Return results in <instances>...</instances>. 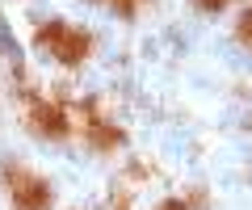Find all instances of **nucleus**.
I'll use <instances>...</instances> for the list:
<instances>
[{
	"label": "nucleus",
	"instance_id": "6",
	"mask_svg": "<svg viewBox=\"0 0 252 210\" xmlns=\"http://www.w3.org/2000/svg\"><path fill=\"white\" fill-rule=\"evenodd\" d=\"M101 4H109L118 17H135V4H139V0H101Z\"/></svg>",
	"mask_w": 252,
	"mask_h": 210
},
{
	"label": "nucleus",
	"instance_id": "7",
	"mask_svg": "<svg viewBox=\"0 0 252 210\" xmlns=\"http://www.w3.org/2000/svg\"><path fill=\"white\" fill-rule=\"evenodd\" d=\"M227 4H231V0H198V9H202V13H223Z\"/></svg>",
	"mask_w": 252,
	"mask_h": 210
},
{
	"label": "nucleus",
	"instance_id": "5",
	"mask_svg": "<svg viewBox=\"0 0 252 210\" xmlns=\"http://www.w3.org/2000/svg\"><path fill=\"white\" fill-rule=\"evenodd\" d=\"M235 38H240V46H248V51H252V9H244L240 26H235Z\"/></svg>",
	"mask_w": 252,
	"mask_h": 210
},
{
	"label": "nucleus",
	"instance_id": "2",
	"mask_svg": "<svg viewBox=\"0 0 252 210\" xmlns=\"http://www.w3.org/2000/svg\"><path fill=\"white\" fill-rule=\"evenodd\" d=\"M4 189L13 198V210H51L55 193H51V181L21 164H9L4 168Z\"/></svg>",
	"mask_w": 252,
	"mask_h": 210
},
{
	"label": "nucleus",
	"instance_id": "8",
	"mask_svg": "<svg viewBox=\"0 0 252 210\" xmlns=\"http://www.w3.org/2000/svg\"><path fill=\"white\" fill-rule=\"evenodd\" d=\"M160 210H189V202H181V198H172V202H164Z\"/></svg>",
	"mask_w": 252,
	"mask_h": 210
},
{
	"label": "nucleus",
	"instance_id": "4",
	"mask_svg": "<svg viewBox=\"0 0 252 210\" xmlns=\"http://www.w3.org/2000/svg\"><path fill=\"white\" fill-rule=\"evenodd\" d=\"M76 130H80L97 151H114V147H122V130L97 110V101H84L80 110H76Z\"/></svg>",
	"mask_w": 252,
	"mask_h": 210
},
{
	"label": "nucleus",
	"instance_id": "1",
	"mask_svg": "<svg viewBox=\"0 0 252 210\" xmlns=\"http://www.w3.org/2000/svg\"><path fill=\"white\" fill-rule=\"evenodd\" d=\"M34 42H38V51H46L51 59H59L63 67H80L84 59H89V51H93V38L84 34V30L67 26V21H46V26H38Z\"/></svg>",
	"mask_w": 252,
	"mask_h": 210
},
{
	"label": "nucleus",
	"instance_id": "3",
	"mask_svg": "<svg viewBox=\"0 0 252 210\" xmlns=\"http://www.w3.org/2000/svg\"><path fill=\"white\" fill-rule=\"evenodd\" d=\"M26 122L46 139H67L72 135V110H63L59 101L38 97V92H26Z\"/></svg>",
	"mask_w": 252,
	"mask_h": 210
}]
</instances>
